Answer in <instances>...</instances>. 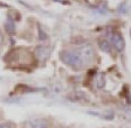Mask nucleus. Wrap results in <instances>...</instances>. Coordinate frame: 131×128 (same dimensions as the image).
<instances>
[{
    "label": "nucleus",
    "mask_w": 131,
    "mask_h": 128,
    "mask_svg": "<svg viewBox=\"0 0 131 128\" xmlns=\"http://www.w3.org/2000/svg\"><path fill=\"white\" fill-rule=\"evenodd\" d=\"M60 59L64 64L68 66L72 67L73 70L78 71L83 69L84 66V60L79 55L78 52H71V51H62L60 53Z\"/></svg>",
    "instance_id": "nucleus-1"
},
{
    "label": "nucleus",
    "mask_w": 131,
    "mask_h": 128,
    "mask_svg": "<svg viewBox=\"0 0 131 128\" xmlns=\"http://www.w3.org/2000/svg\"><path fill=\"white\" fill-rule=\"evenodd\" d=\"M111 39V44L113 45V47L115 48L118 52H123L124 47H125V42H124V38L120 33L118 32H114L113 34L111 35L110 37Z\"/></svg>",
    "instance_id": "nucleus-2"
},
{
    "label": "nucleus",
    "mask_w": 131,
    "mask_h": 128,
    "mask_svg": "<svg viewBox=\"0 0 131 128\" xmlns=\"http://www.w3.org/2000/svg\"><path fill=\"white\" fill-rule=\"evenodd\" d=\"M78 53L84 61H89V60H92L93 56H94V51H93V47L91 45H86V46H84V47H81L80 50L78 51Z\"/></svg>",
    "instance_id": "nucleus-3"
},
{
    "label": "nucleus",
    "mask_w": 131,
    "mask_h": 128,
    "mask_svg": "<svg viewBox=\"0 0 131 128\" xmlns=\"http://www.w3.org/2000/svg\"><path fill=\"white\" fill-rule=\"evenodd\" d=\"M31 128H49V122L44 118H33L29 121Z\"/></svg>",
    "instance_id": "nucleus-4"
},
{
    "label": "nucleus",
    "mask_w": 131,
    "mask_h": 128,
    "mask_svg": "<svg viewBox=\"0 0 131 128\" xmlns=\"http://www.w3.org/2000/svg\"><path fill=\"white\" fill-rule=\"evenodd\" d=\"M36 55L40 60H46L50 55V48L46 46H39L36 47Z\"/></svg>",
    "instance_id": "nucleus-5"
},
{
    "label": "nucleus",
    "mask_w": 131,
    "mask_h": 128,
    "mask_svg": "<svg viewBox=\"0 0 131 128\" xmlns=\"http://www.w3.org/2000/svg\"><path fill=\"white\" fill-rule=\"evenodd\" d=\"M98 47H100L101 51L105 52V53H110L111 52V44L107 39L101 38L100 40H98Z\"/></svg>",
    "instance_id": "nucleus-6"
},
{
    "label": "nucleus",
    "mask_w": 131,
    "mask_h": 128,
    "mask_svg": "<svg viewBox=\"0 0 131 128\" xmlns=\"http://www.w3.org/2000/svg\"><path fill=\"white\" fill-rule=\"evenodd\" d=\"M96 86L98 89H103L105 86V77L103 73H100L96 78Z\"/></svg>",
    "instance_id": "nucleus-7"
},
{
    "label": "nucleus",
    "mask_w": 131,
    "mask_h": 128,
    "mask_svg": "<svg viewBox=\"0 0 131 128\" xmlns=\"http://www.w3.org/2000/svg\"><path fill=\"white\" fill-rule=\"evenodd\" d=\"M5 27H6V31L9 33V34H13V33L15 32V25H14V23L12 20H8Z\"/></svg>",
    "instance_id": "nucleus-8"
},
{
    "label": "nucleus",
    "mask_w": 131,
    "mask_h": 128,
    "mask_svg": "<svg viewBox=\"0 0 131 128\" xmlns=\"http://www.w3.org/2000/svg\"><path fill=\"white\" fill-rule=\"evenodd\" d=\"M0 128H14V127L9 122H4V124H0Z\"/></svg>",
    "instance_id": "nucleus-9"
},
{
    "label": "nucleus",
    "mask_w": 131,
    "mask_h": 128,
    "mask_svg": "<svg viewBox=\"0 0 131 128\" xmlns=\"http://www.w3.org/2000/svg\"><path fill=\"white\" fill-rule=\"evenodd\" d=\"M4 43V35H2V33H1V31H0V45Z\"/></svg>",
    "instance_id": "nucleus-10"
},
{
    "label": "nucleus",
    "mask_w": 131,
    "mask_h": 128,
    "mask_svg": "<svg viewBox=\"0 0 131 128\" xmlns=\"http://www.w3.org/2000/svg\"><path fill=\"white\" fill-rule=\"evenodd\" d=\"M56 1H59V2H61V4H63V5L69 4V1H67V0H56Z\"/></svg>",
    "instance_id": "nucleus-11"
},
{
    "label": "nucleus",
    "mask_w": 131,
    "mask_h": 128,
    "mask_svg": "<svg viewBox=\"0 0 131 128\" xmlns=\"http://www.w3.org/2000/svg\"><path fill=\"white\" fill-rule=\"evenodd\" d=\"M130 37H131V28H130Z\"/></svg>",
    "instance_id": "nucleus-12"
},
{
    "label": "nucleus",
    "mask_w": 131,
    "mask_h": 128,
    "mask_svg": "<svg viewBox=\"0 0 131 128\" xmlns=\"http://www.w3.org/2000/svg\"><path fill=\"white\" fill-rule=\"evenodd\" d=\"M121 128H130V127H121Z\"/></svg>",
    "instance_id": "nucleus-13"
}]
</instances>
